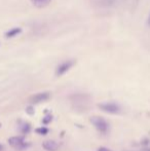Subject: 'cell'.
Masks as SVG:
<instances>
[{
    "label": "cell",
    "instance_id": "cell-1",
    "mask_svg": "<svg viewBox=\"0 0 150 151\" xmlns=\"http://www.w3.org/2000/svg\"><path fill=\"white\" fill-rule=\"evenodd\" d=\"M90 120V122L94 124V127H96L100 133L106 134L107 132H108L109 124L103 117H100V116H92Z\"/></svg>",
    "mask_w": 150,
    "mask_h": 151
},
{
    "label": "cell",
    "instance_id": "cell-2",
    "mask_svg": "<svg viewBox=\"0 0 150 151\" xmlns=\"http://www.w3.org/2000/svg\"><path fill=\"white\" fill-rule=\"evenodd\" d=\"M102 111L107 112V113L111 114H117L120 112V106L116 103H112V102H106V103H101L98 105Z\"/></svg>",
    "mask_w": 150,
    "mask_h": 151
},
{
    "label": "cell",
    "instance_id": "cell-3",
    "mask_svg": "<svg viewBox=\"0 0 150 151\" xmlns=\"http://www.w3.org/2000/svg\"><path fill=\"white\" fill-rule=\"evenodd\" d=\"M8 143L9 145H11L14 148L18 150H24L27 147H29V144H27L25 142L24 138L22 137H11L8 139Z\"/></svg>",
    "mask_w": 150,
    "mask_h": 151
},
{
    "label": "cell",
    "instance_id": "cell-4",
    "mask_svg": "<svg viewBox=\"0 0 150 151\" xmlns=\"http://www.w3.org/2000/svg\"><path fill=\"white\" fill-rule=\"evenodd\" d=\"M74 63L75 62L72 61V60L65 61V62H63V63H61L56 69V75L57 76H62L63 74H65L67 71L70 70V68L74 65Z\"/></svg>",
    "mask_w": 150,
    "mask_h": 151
},
{
    "label": "cell",
    "instance_id": "cell-5",
    "mask_svg": "<svg viewBox=\"0 0 150 151\" xmlns=\"http://www.w3.org/2000/svg\"><path fill=\"white\" fill-rule=\"evenodd\" d=\"M50 98V93L44 91V93H38L36 95H33L32 97H30L29 101H30L32 104H39V103H41V102L47 101Z\"/></svg>",
    "mask_w": 150,
    "mask_h": 151
},
{
    "label": "cell",
    "instance_id": "cell-6",
    "mask_svg": "<svg viewBox=\"0 0 150 151\" xmlns=\"http://www.w3.org/2000/svg\"><path fill=\"white\" fill-rule=\"evenodd\" d=\"M43 148L47 151H57L59 148V145L56 141L54 140H48V141H45L43 144H42Z\"/></svg>",
    "mask_w": 150,
    "mask_h": 151
},
{
    "label": "cell",
    "instance_id": "cell-7",
    "mask_svg": "<svg viewBox=\"0 0 150 151\" xmlns=\"http://www.w3.org/2000/svg\"><path fill=\"white\" fill-rule=\"evenodd\" d=\"M19 129L22 134H28L31 129L30 123L26 122V121H20L19 123Z\"/></svg>",
    "mask_w": 150,
    "mask_h": 151
},
{
    "label": "cell",
    "instance_id": "cell-8",
    "mask_svg": "<svg viewBox=\"0 0 150 151\" xmlns=\"http://www.w3.org/2000/svg\"><path fill=\"white\" fill-rule=\"evenodd\" d=\"M32 2V4L34 6H36L38 8H41V7H45L46 5L50 3L52 0H30Z\"/></svg>",
    "mask_w": 150,
    "mask_h": 151
},
{
    "label": "cell",
    "instance_id": "cell-9",
    "mask_svg": "<svg viewBox=\"0 0 150 151\" xmlns=\"http://www.w3.org/2000/svg\"><path fill=\"white\" fill-rule=\"evenodd\" d=\"M21 32H22V29H21V28H14V29H11V30L6 32V33H5V37L6 38L14 37V36H17L18 34H20Z\"/></svg>",
    "mask_w": 150,
    "mask_h": 151
},
{
    "label": "cell",
    "instance_id": "cell-10",
    "mask_svg": "<svg viewBox=\"0 0 150 151\" xmlns=\"http://www.w3.org/2000/svg\"><path fill=\"white\" fill-rule=\"evenodd\" d=\"M35 132H36L37 134H39V135H46V134L48 133V129L47 127H38V129H35Z\"/></svg>",
    "mask_w": 150,
    "mask_h": 151
},
{
    "label": "cell",
    "instance_id": "cell-11",
    "mask_svg": "<svg viewBox=\"0 0 150 151\" xmlns=\"http://www.w3.org/2000/svg\"><path fill=\"white\" fill-rule=\"evenodd\" d=\"M115 0H102V5L103 6H110L114 3Z\"/></svg>",
    "mask_w": 150,
    "mask_h": 151
},
{
    "label": "cell",
    "instance_id": "cell-12",
    "mask_svg": "<svg viewBox=\"0 0 150 151\" xmlns=\"http://www.w3.org/2000/svg\"><path fill=\"white\" fill-rule=\"evenodd\" d=\"M26 112L28 114H30V115H32V114H34V109H33L32 106H29V107L26 109Z\"/></svg>",
    "mask_w": 150,
    "mask_h": 151
},
{
    "label": "cell",
    "instance_id": "cell-13",
    "mask_svg": "<svg viewBox=\"0 0 150 151\" xmlns=\"http://www.w3.org/2000/svg\"><path fill=\"white\" fill-rule=\"evenodd\" d=\"M50 121H52V116H46V118H44V119H43V123L47 124Z\"/></svg>",
    "mask_w": 150,
    "mask_h": 151
},
{
    "label": "cell",
    "instance_id": "cell-14",
    "mask_svg": "<svg viewBox=\"0 0 150 151\" xmlns=\"http://www.w3.org/2000/svg\"><path fill=\"white\" fill-rule=\"evenodd\" d=\"M98 151H112V150L108 149V148H106V147H100L98 149Z\"/></svg>",
    "mask_w": 150,
    "mask_h": 151
},
{
    "label": "cell",
    "instance_id": "cell-15",
    "mask_svg": "<svg viewBox=\"0 0 150 151\" xmlns=\"http://www.w3.org/2000/svg\"><path fill=\"white\" fill-rule=\"evenodd\" d=\"M148 25L150 26V14H149V18H148Z\"/></svg>",
    "mask_w": 150,
    "mask_h": 151
},
{
    "label": "cell",
    "instance_id": "cell-16",
    "mask_svg": "<svg viewBox=\"0 0 150 151\" xmlns=\"http://www.w3.org/2000/svg\"><path fill=\"white\" fill-rule=\"evenodd\" d=\"M2 149H3V146H2V145H0V151H1Z\"/></svg>",
    "mask_w": 150,
    "mask_h": 151
},
{
    "label": "cell",
    "instance_id": "cell-17",
    "mask_svg": "<svg viewBox=\"0 0 150 151\" xmlns=\"http://www.w3.org/2000/svg\"><path fill=\"white\" fill-rule=\"evenodd\" d=\"M0 127H1V124H0Z\"/></svg>",
    "mask_w": 150,
    "mask_h": 151
}]
</instances>
